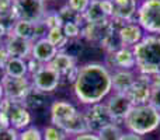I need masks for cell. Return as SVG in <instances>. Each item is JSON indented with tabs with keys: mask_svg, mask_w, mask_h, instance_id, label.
I'll list each match as a JSON object with an SVG mask.
<instances>
[{
	"mask_svg": "<svg viewBox=\"0 0 160 140\" xmlns=\"http://www.w3.org/2000/svg\"><path fill=\"white\" fill-rule=\"evenodd\" d=\"M73 95L82 105H90L102 102L111 93V70L104 63L90 62L80 66L78 79L72 85Z\"/></svg>",
	"mask_w": 160,
	"mask_h": 140,
	"instance_id": "cell-1",
	"label": "cell"
},
{
	"mask_svg": "<svg viewBox=\"0 0 160 140\" xmlns=\"http://www.w3.org/2000/svg\"><path fill=\"white\" fill-rule=\"evenodd\" d=\"M51 123L61 128L68 136L88 133V123L84 111H79L69 101H55L51 105Z\"/></svg>",
	"mask_w": 160,
	"mask_h": 140,
	"instance_id": "cell-2",
	"label": "cell"
},
{
	"mask_svg": "<svg viewBox=\"0 0 160 140\" xmlns=\"http://www.w3.org/2000/svg\"><path fill=\"white\" fill-rule=\"evenodd\" d=\"M132 51L136 60V73L150 77L160 73V35H145Z\"/></svg>",
	"mask_w": 160,
	"mask_h": 140,
	"instance_id": "cell-3",
	"label": "cell"
},
{
	"mask_svg": "<svg viewBox=\"0 0 160 140\" xmlns=\"http://www.w3.org/2000/svg\"><path fill=\"white\" fill-rule=\"evenodd\" d=\"M127 132L138 136H146L160 129V111L149 104L135 105L127 115L124 122Z\"/></svg>",
	"mask_w": 160,
	"mask_h": 140,
	"instance_id": "cell-4",
	"label": "cell"
},
{
	"mask_svg": "<svg viewBox=\"0 0 160 140\" xmlns=\"http://www.w3.org/2000/svg\"><path fill=\"white\" fill-rule=\"evenodd\" d=\"M136 22L148 35H160V2L142 0L136 11Z\"/></svg>",
	"mask_w": 160,
	"mask_h": 140,
	"instance_id": "cell-5",
	"label": "cell"
},
{
	"mask_svg": "<svg viewBox=\"0 0 160 140\" xmlns=\"http://www.w3.org/2000/svg\"><path fill=\"white\" fill-rule=\"evenodd\" d=\"M13 16L21 21L38 24L44 20L47 13L45 10V0H14L11 7Z\"/></svg>",
	"mask_w": 160,
	"mask_h": 140,
	"instance_id": "cell-6",
	"label": "cell"
},
{
	"mask_svg": "<svg viewBox=\"0 0 160 140\" xmlns=\"http://www.w3.org/2000/svg\"><path fill=\"white\" fill-rule=\"evenodd\" d=\"M105 99L107 101H104V104L107 107L108 112H110L111 118H112V123L124 126L125 118H127V115L133 107L132 102L127 97V94L111 93Z\"/></svg>",
	"mask_w": 160,
	"mask_h": 140,
	"instance_id": "cell-7",
	"label": "cell"
},
{
	"mask_svg": "<svg viewBox=\"0 0 160 140\" xmlns=\"http://www.w3.org/2000/svg\"><path fill=\"white\" fill-rule=\"evenodd\" d=\"M61 83H62L61 74L53 70L49 65H42L41 69L31 76L32 87L44 94L55 91L61 85Z\"/></svg>",
	"mask_w": 160,
	"mask_h": 140,
	"instance_id": "cell-8",
	"label": "cell"
},
{
	"mask_svg": "<svg viewBox=\"0 0 160 140\" xmlns=\"http://www.w3.org/2000/svg\"><path fill=\"white\" fill-rule=\"evenodd\" d=\"M152 77L146 76V74H139L136 73V80L131 88L127 91V97L129 98V101L132 102V105H143L149 104V98L152 94Z\"/></svg>",
	"mask_w": 160,
	"mask_h": 140,
	"instance_id": "cell-9",
	"label": "cell"
},
{
	"mask_svg": "<svg viewBox=\"0 0 160 140\" xmlns=\"http://www.w3.org/2000/svg\"><path fill=\"white\" fill-rule=\"evenodd\" d=\"M117 31V27L111 20H105L96 24H84L82 28V39L91 44L101 45L110 35Z\"/></svg>",
	"mask_w": 160,
	"mask_h": 140,
	"instance_id": "cell-10",
	"label": "cell"
},
{
	"mask_svg": "<svg viewBox=\"0 0 160 140\" xmlns=\"http://www.w3.org/2000/svg\"><path fill=\"white\" fill-rule=\"evenodd\" d=\"M2 85L6 98L16 102H22V99L27 97V94L32 88V84L27 77L16 79V77L4 76V79L2 80Z\"/></svg>",
	"mask_w": 160,
	"mask_h": 140,
	"instance_id": "cell-11",
	"label": "cell"
},
{
	"mask_svg": "<svg viewBox=\"0 0 160 140\" xmlns=\"http://www.w3.org/2000/svg\"><path fill=\"white\" fill-rule=\"evenodd\" d=\"M112 2V17L111 21L117 28L125 22L136 21L139 0H111Z\"/></svg>",
	"mask_w": 160,
	"mask_h": 140,
	"instance_id": "cell-12",
	"label": "cell"
},
{
	"mask_svg": "<svg viewBox=\"0 0 160 140\" xmlns=\"http://www.w3.org/2000/svg\"><path fill=\"white\" fill-rule=\"evenodd\" d=\"M84 115L91 133H98L104 126L112 123V118H111L104 101L87 107V109L84 111Z\"/></svg>",
	"mask_w": 160,
	"mask_h": 140,
	"instance_id": "cell-13",
	"label": "cell"
},
{
	"mask_svg": "<svg viewBox=\"0 0 160 140\" xmlns=\"http://www.w3.org/2000/svg\"><path fill=\"white\" fill-rule=\"evenodd\" d=\"M105 66L111 71L114 70H135L136 60L132 48H121L115 52L107 53Z\"/></svg>",
	"mask_w": 160,
	"mask_h": 140,
	"instance_id": "cell-14",
	"label": "cell"
},
{
	"mask_svg": "<svg viewBox=\"0 0 160 140\" xmlns=\"http://www.w3.org/2000/svg\"><path fill=\"white\" fill-rule=\"evenodd\" d=\"M117 32H118V36L121 39V44L124 48H133L146 35L145 31L142 30L141 25L136 21L125 22V24L119 25L117 28Z\"/></svg>",
	"mask_w": 160,
	"mask_h": 140,
	"instance_id": "cell-15",
	"label": "cell"
},
{
	"mask_svg": "<svg viewBox=\"0 0 160 140\" xmlns=\"http://www.w3.org/2000/svg\"><path fill=\"white\" fill-rule=\"evenodd\" d=\"M7 116L10 121V126L16 130H24L31 123V113L21 102L13 101L10 109L7 111Z\"/></svg>",
	"mask_w": 160,
	"mask_h": 140,
	"instance_id": "cell-16",
	"label": "cell"
},
{
	"mask_svg": "<svg viewBox=\"0 0 160 140\" xmlns=\"http://www.w3.org/2000/svg\"><path fill=\"white\" fill-rule=\"evenodd\" d=\"M58 48L52 45L47 38H41L32 44V51H31V58L38 60L42 65H49L52 59L58 53Z\"/></svg>",
	"mask_w": 160,
	"mask_h": 140,
	"instance_id": "cell-17",
	"label": "cell"
},
{
	"mask_svg": "<svg viewBox=\"0 0 160 140\" xmlns=\"http://www.w3.org/2000/svg\"><path fill=\"white\" fill-rule=\"evenodd\" d=\"M4 49L7 51L10 58L28 59L31 56L32 44L28 41H24V39H21V38H17V36H14V35H10L6 38Z\"/></svg>",
	"mask_w": 160,
	"mask_h": 140,
	"instance_id": "cell-18",
	"label": "cell"
},
{
	"mask_svg": "<svg viewBox=\"0 0 160 140\" xmlns=\"http://www.w3.org/2000/svg\"><path fill=\"white\" fill-rule=\"evenodd\" d=\"M136 80L135 70H114L111 71V84L112 93L125 94Z\"/></svg>",
	"mask_w": 160,
	"mask_h": 140,
	"instance_id": "cell-19",
	"label": "cell"
},
{
	"mask_svg": "<svg viewBox=\"0 0 160 140\" xmlns=\"http://www.w3.org/2000/svg\"><path fill=\"white\" fill-rule=\"evenodd\" d=\"M84 24H96V22H101L105 20H110L108 16L105 14V11L101 7V2L100 0H91L90 6L87 7V10L82 14Z\"/></svg>",
	"mask_w": 160,
	"mask_h": 140,
	"instance_id": "cell-20",
	"label": "cell"
},
{
	"mask_svg": "<svg viewBox=\"0 0 160 140\" xmlns=\"http://www.w3.org/2000/svg\"><path fill=\"white\" fill-rule=\"evenodd\" d=\"M11 35L34 44L35 41H38V36H37V24L18 20V21L16 22V25H14Z\"/></svg>",
	"mask_w": 160,
	"mask_h": 140,
	"instance_id": "cell-21",
	"label": "cell"
},
{
	"mask_svg": "<svg viewBox=\"0 0 160 140\" xmlns=\"http://www.w3.org/2000/svg\"><path fill=\"white\" fill-rule=\"evenodd\" d=\"M4 73L8 77H16V79H21V77H27L28 67L25 59L20 58H10L4 67Z\"/></svg>",
	"mask_w": 160,
	"mask_h": 140,
	"instance_id": "cell-22",
	"label": "cell"
},
{
	"mask_svg": "<svg viewBox=\"0 0 160 140\" xmlns=\"http://www.w3.org/2000/svg\"><path fill=\"white\" fill-rule=\"evenodd\" d=\"M49 66L52 67L55 71H58L62 77L72 69V67L76 66V60L73 58H70V56H68L66 53L58 52L55 58L52 59V62L49 63Z\"/></svg>",
	"mask_w": 160,
	"mask_h": 140,
	"instance_id": "cell-23",
	"label": "cell"
},
{
	"mask_svg": "<svg viewBox=\"0 0 160 140\" xmlns=\"http://www.w3.org/2000/svg\"><path fill=\"white\" fill-rule=\"evenodd\" d=\"M28 111H35V109H39L41 107H44L47 104V94L41 93V91L35 90V88H31V91L27 94L24 99L21 102Z\"/></svg>",
	"mask_w": 160,
	"mask_h": 140,
	"instance_id": "cell-24",
	"label": "cell"
},
{
	"mask_svg": "<svg viewBox=\"0 0 160 140\" xmlns=\"http://www.w3.org/2000/svg\"><path fill=\"white\" fill-rule=\"evenodd\" d=\"M84 49H86V45H84V41L82 38H78V39H69L68 44L65 45V48L59 52H63L66 53L68 56L73 58L75 60H78L80 56L84 53Z\"/></svg>",
	"mask_w": 160,
	"mask_h": 140,
	"instance_id": "cell-25",
	"label": "cell"
},
{
	"mask_svg": "<svg viewBox=\"0 0 160 140\" xmlns=\"http://www.w3.org/2000/svg\"><path fill=\"white\" fill-rule=\"evenodd\" d=\"M17 22V18L13 16L11 10L8 13L0 14V39L7 38L13 34V28Z\"/></svg>",
	"mask_w": 160,
	"mask_h": 140,
	"instance_id": "cell-26",
	"label": "cell"
},
{
	"mask_svg": "<svg viewBox=\"0 0 160 140\" xmlns=\"http://www.w3.org/2000/svg\"><path fill=\"white\" fill-rule=\"evenodd\" d=\"M124 133L125 132H124V129H122V126H119V125H117V123H110L102 128V129L97 133V136L101 140H121Z\"/></svg>",
	"mask_w": 160,
	"mask_h": 140,
	"instance_id": "cell-27",
	"label": "cell"
},
{
	"mask_svg": "<svg viewBox=\"0 0 160 140\" xmlns=\"http://www.w3.org/2000/svg\"><path fill=\"white\" fill-rule=\"evenodd\" d=\"M47 39L52 45H55V46L58 48V51L63 49L65 45H66L68 41H69V39L65 36L63 30H62V28H52V30H48Z\"/></svg>",
	"mask_w": 160,
	"mask_h": 140,
	"instance_id": "cell-28",
	"label": "cell"
},
{
	"mask_svg": "<svg viewBox=\"0 0 160 140\" xmlns=\"http://www.w3.org/2000/svg\"><path fill=\"white\" fill-rule=\"evenodd\" d=\"M58 13H59V16H61L63 24H66V22H76V24L82 25V27L84 25V21H83L82 14H78L76 11H73L72 8L68 7V6H63Z\"/></svg>",
	"mask_w": 160,
	"mask_h": 140,
	"instance_id": "cell-29",
	"label": "cell"
},
{
	"mask_svg": "<svg viewBox=\"0 0 160 140\" xmlns=\"http://www.w3.org/2000/svg\"><path fill=\"white\" fill-rule=\"evenodd\" d=\"M68 135L55 125H48L42 130V140H66Z\"/></svg>",
	"mask_w": 160,
	"mask_h": 140,
	"instance_id": "cell-30",
	"label": "cell"
},
{
	"mask_svg": "<svg viewBox=\"0 0 160 140\" xmlns=\"http://www.w3.org/2000/svg\"><path fill=\"white\" fill-rule=\"evenodd\" d=\"M42 22L45 24V27L48 30H52V28H62L63 27V21H62L61 16H59L58 11L55 10H51V11H47L44 16V20Z\"/></svg>",
	"mask_w": 160,
	"mask_h": 140,
	"instance_id": "cell-31",
	"label": "cell"
},
{
	"mask_svg": "<svg viewBox=\"0 0 160 140\" xmlns=\"http://www.w3.org/2000/svg\"><path fill=\"white\" fill-rule=\"evenodd\" d=\"M82 25L76 24V22H66L63 24L62 30H63V34L68 39H78L82 38Z\"/></svg>",
	"mask_w": 160,
	"mask_h": 140,
	"instance_id": "cell-32",
	"label": "cell"
},
{
	"mask_svg": "<svg viewBox=\"0 0 160 140\" xmlns=\"http://www.w3.org/2000/svg\"><path fill=\"white\" fill-rule=\"evenodd\" d=\"M18 140H42V132L37 126H28L18 133Z\"/></svg>",
	"mask_w": 160,
	"mask_h": 140,
	"instance_id": "cell-33",
	"label": "cell"
},
{
	"mask_svg": "<svg viewBox=\"0 0 160 140\" xmlns=\"http://www.w3.org/2000/svg\"><path fill=\"white\" fill-rule=\"evenodd\" d=\"M90 3L91 0H68L66 6L69 8H72L73 11H76L78 14H83L90 6Z\"/></svg>",
	"mask_w": 160,
	"mask_h": 140,
	"instance_id": "cell-34",
	"label": "cell"
},
{
	"mask_svg": "<svg viewBox=\"0 0 160 140\" xmlns=\"http://www.w3.org/2000/svg\"><path fill=\"white\" fill-rule=\"evenodd\" d=\"M149 105H152L153 108L160 111V88H156V87L152 88V94H150V98H149Z\"/></svg>",
	"mask_w": 160,
	"mask_h": 140,
	"instance_id": "cell-35",
	"label": "cell"
},
{
	"mask_svg": "<svg viewBox=\"0 0 160 140\" xmlns=\"http://www.w3.org/2000/svg\"><path fill=\"white\" fill-rule=\"evenodd\" d=\"M0 140H18V130L8 128L0 132Z\"/></svg>",
	"mask_w": 160,
	"mask_h": 140,
	"instance_id": "cell-36",
	"label": "cell"
},
{
	"mask_svg": "<svg viewBox=\"0 0 160 140\" xmlns=\"http://www.w3.org/2000/svg\"><path fill=\"white\" fill-rule=\"evenodd\" d=\"M25 62H27V67H28V73L32 76L34 73H37L39 69L42 67V63H39L38 60H35L34 58H28V59H25Z\"/></svg>",
	"mask_w": 160,
	"mask_h": 140,
	"instance_id": "cell-37",
	"label": "cell"
},
{
	"mask_svg": "<svg viewBox=\"0 0 160 140\" xmlns=\"http://www.w3.org/2000/svg\"><path fill=\"white\" fill-rule=\"evenodd\" d=\"M8 59H10V56H8L7 51L4 49V46L0 48V70H4L6 65H7Z\"/></svg>",
	"mask_w": 160,
	"mask_h": 140,
	"instance_id": "cell-38",
	"label": "cell"
},
{
	"mask_svg": "<svg viewBox=\"0 0 160 140\" xmlns=\"http://www.w3.org/2000/svg\"><path fill=\"white\" fill-rule=\"evenodd\" d=\"M72 140H101L97 136V133H83V135H78V136H73Z\"/></svg>",
	"mask_w": 160,
	"mask_h": 140,
	"instance_id": "cell-39",
	"label": "cell"
},
{
	"mask_svg": "<svg viewBox=\"0 0 160 140\" xmlns=\"http://www.w3.org/2000/svg\"><path fill=\"white\" fill-rule=\"evenodd\" d=\"M100 2H101L102 10L105 11V14L108 16V18L111 20V17H112V2H111V0H100Z\"/></svg>",
	"mask_w": 160,
	"mask_h": 140,
	"instance_id": "cell-40",
	"label": "cell"
},
{
	"mask_svg": "<svg viewBox=\"0 0 160 140\" xmlns=\"http://www.w3.org/2000/svg\"><path fill=\"white\" fill-rule=\"evenodd\" d=\"M14 0H0V14L8 13L13 7Z\"/></svg>",
	"mask_w": 160,
	"mask_h": 140,
	"instance_id": "cell-41",
	"label": "cell"
},
{
	"mask_svg": "<svg viewBox=\"0 0 160 140\" xmlns=\"http://www.w3.org/2000/svg\"><path fill=\"white\" fill-rule=\"evenodd\" d=\"M8 128H11V126H10V121H8L7 113L0 111V132L4 129H8Z\"/></svg>",
	"mask_w": 160,
	"mask_h": 140,
	"instance_id": "cell-42",
	"label": "cell"
},
{
	"mask_svg": "<svg viewBox=\"0 0 160 140\" xmlns=\"http://www.w3.org/2000/svg\"><path fill=\"white\" fill-rule=\"evenodd\" d=\"M121 140H143V138H142V136H138V135H135V133L125 132L124 135H122Z\"/></svg>",
	"mask_w": 160,
	"mask_h": 140,
	"instance_id": "cell-43",
	"label": "cell"
},
{
	"mask_svg": "<svg viewBox=\"0 0 160 140\" xmlns=\"http://www.w3.org/2000/svg\"><path fill=\"white\" fill-rule=\"evenodd\" d=\"M152 85L156 88H160V73L152 76Z\"/></svg>",
	"mask_w": 160,
	"mask_h": 140,
	"instance_id": "cell-44",
	"label": "cell"
},
{
	"mask_svg": "<svg viewBox=\"0 0 160 140\" xmlns=\"http://www.w3.org/2000/svg\"><path fill=\"white\" fill-rule=\"evenodd\" d=\"M4 98V93H3V85H2V83H0V101Z\"/></svg>",
	"mask_w": 160,
	"mask_h": 140,
	"instance_id": "cell-45",
	"label": "cell"
},
{
	"mask_svg": "<svg viewBox=\"0 0 160 140\" xmlns=\"http://www.w3.org/2000/svg\"><path fill=\"white\" fill-rule=\"evenodd\" d=\"M148 140H156V139H148Z\"/></svg>",
	"mask_w": 160,
	"mask_h": 140,
	"instance_id": "cell-46",
	"label": "cell"
},
{
	"mask_svg": "<svg viewBox=\"0 0 160 140\" xmlns=\"http://www.w3.org/2000/svg\"><path fill=\"white\" fill-rule=\"evenodd\" d=\"M158 140H160V135H159V139H158Z\"/></svg>",
	"mask_w": 160,
	"mask_h": 140,
	"instance_id": "cell-47",
	"label": "cell"
},
{
	"mask_svg": "<svg viewBox=\"0 0 160 140\" xmlns=\"http://www.w3.org/2000/svg\"><path fill=\"white\" fill-rule=\"evenodd\" d=\"M159 2H160V0H159Z\"/></svg>",
	"mask_w": 160,
	"mask_h": 140,
	"instance_id": "cell-48",
	"label": "cell"
}]
</instances>
